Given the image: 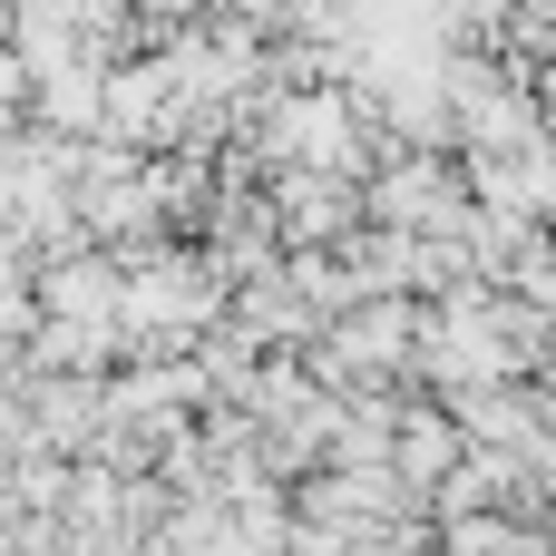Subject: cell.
Masks as SVG:
<instances>
[{
	"label": "cell",
	"mask_w": 556,
	"mask_h": 556,
	"mask_svg": "<svg viewBox=\"0 0 556 556\" xmlns=\"http://www.w3.org/2000/svg\"><path fill=\"white\" fill-rule=\"evenodd\" d=\"M459 450H469V440H459V420H450L440 401H410V391H401V420H391V479L430 498V479H440Z\"/></svg>",
	"instance_id": "cell-1"
},
{
	"label": "cell",
	"mask_w": 556,
	"mask_h": 556,
	"mask_svg": "<svg viewBox=\"0 0 556 556\" xmlns=\"http://www.w3.org/2000/svg\"><path fill=\"white\" fill-rule=\"evenodd\" d=\"M39 313H68V323H117V264H98V254H68V264H49L39 274V293H29Z\"/></svg>",
	"instance_id": "cell-2"
}]
</instances>
